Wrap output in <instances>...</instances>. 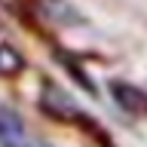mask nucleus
<instances>
[{
  "label": "nucleus",
  "instance_id": "nucleus-2",
  "mask_svg": "<svg viewBox=\"0 0 147 147\" xmlns=\"http://www.w3.org/2000/svg\"><path fill=\"white\" fill-rule=\"evenodd\" d=\"M113 98L126 113H135V117L147 113V95L135 86H129V83H113Z\"/></svg>",
  "mask_w": 147,
  "mask_h": 147
},
{
  "label": "nucleus",
  "instance_id": "nucleus-1",
  "mask_svg": "<svg viewBox=\"0 0 147 147\" xmlns=\"http://www.w3.org/2000/svg\"><path fill=\"white\" fill-rule=\"evenodd\" d=\"M28 129L16 110L0 107V144L3 147H28Z\"/></svg>",
  "mask_w": 147,
  "mask_h": 147
},
{
  "label": "nucleus",
  "instance_id": "nucleus-3",
  "mask_svg": "<svg viewBox=\"0 0 147 147\" xmlns=\"http://www.w3.org/2000/svg\"><path fill=\"white\" fill-rule=\"evenodd\" d=\"M28 147H46V144H40V141H28Z\"/></svg>",
  "mask_w": 147,
  "mask_h": 147
}]
</instances>
